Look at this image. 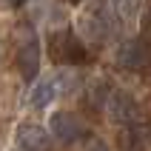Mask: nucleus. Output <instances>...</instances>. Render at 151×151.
I'll list each match as a JSON object with an SVG mask.
<instances>
[{"label": "nucleus", "instance_id": "f257e3e1", "mask_svg": "<svg viewBox=\"0 0 151 151\" xmlns=\"http://www.w3.org/2000/svg\"><path fill=\"white\" fill-rule=\"evenodd\" d=\"M46 49H49L51 63H57V66H83L86 60H88L86 43L80 40L71 29H57V32H51L49 40H46Z\"/></svg>", "mask_w": 151, "mask_h": 151}, {"label": "nucleus", "instance_id": "f03ea898", "mask_svg": "<svg viewBox=\"0 0 151 151\" xmlns=\"http://www.w3.org/2000/svg\"><path fill=\"white\" fill-rule=\"evenodd\" d=\"M117 66L126 71H145L151 66V43L145 37H131V40L120 43Z\"/></svg>", "mask_w": 151, "mask_h": 151}, {"label": "nucleus", "instance_id": "7ed1b4c3", "mask_svg": "<svg viewBox=\"0 0 151 151\" xmlns=\"http://www.w3.org/2000/svg\"><path fill=\"white\" fill-rule=\"evenodd\" d=\"M106 114H109V120L114 126H128V123H137L140 117H145L143 109H140V103L128 91H123V88H114L111 91L109 103H106Z\"/></svg>", "mask_w": 151, "mask_h": 151}, {"label": "nucleus", "instance_id": "20e7f679", "mask_svg": "<svg viewBox=\"0 0 151 151\" xmlns=\"http://www.w3.org/2000/svg\"><path fill=\"white\" fill-rule=\"evenodd\" d=\"M49 131L57 137L60 143H77L80 137L88 134V126H86V120L80 114H74V111H57L49 120Z\"/></svg>", "mask_w": 151, "mask_h": 151}, {"label": "nucleus", "instance_id": "39448f33", "mask_svg": "<svg viewBox=\"0 0 151 151\" xmlns=\"http://www.w3.org/2000/svg\"><path fill=\"white\" fill-rule=\"evenodd\" d=\"M117 145H120V151H148V145H151V120L140 117L137 123L120 126Z\"/></svg>", "mask_w": 151, "mask_h": 151}, {"label": "nucleus", "instance_id": "423d86ee", "mask_svg": "<svg viewBox=\"0 0 151 151\" xmlns=\"http://www.w3.org/2000/svg\"><path fill=\"white\" fill-rule=\"evenodd\" d=\"M14 66H17V74L23 77L26 83H32L34 77L40 74V40L37 37H29V40H23L17 46Z\"/></svg>", "mask_w": 151, "mask_h": 151}, {"label": "nucleus", "instance_id": "0eeeda50", "mask_svg": "<svg viewBox=\"0 0 151 151\" xmlns=\"http://www.w3.org/2000/svg\"><path fill=\"white\" fill-rule=\"evenodd\" d=\"M83 29H86V34H88L91 40L103 43L111 34V29H114V12H109L103 3H94L83 14Z\"/></svg>", "mask_w": 151, "mask_h": 151}, {"label": "nucleus", "instance_id": "6e6552de", "mask_svg": "<svg viewBox=\"0 0 151 151\" xmlns=\"http://www.w3.org/2000/svg\"><path fill=\"white\" fill-rule=\"evenodd\" d=\"M51 137L43 126H34V123H26V126L17 128L14 134V145L17 151H51Z\"/></svg>", "mask_w": 151, "mask_h": 151}, {"label": "nucleus", "instance_id": "1a4fd4ad", "mask_svg": "<svg viewBox=\"0 0 151 151\" xmlns=\"http://www.w3.org/2000/svg\"><path fill=\"white\" fill-rule=\"evenodd\" d=\"M57 97V80L54 77H49V80H40V83L32 88V94H29V103H32V109H46L51 100Z\"/></svg>", "mask_w": 151, "mask_h": 151}, {"label": "nucleus", "instance_id": "9d476101", "mask_svg": "<svg viewBox=\"0 0 151 151\" xmlns=\"http://www.w3.org/2000/svg\"><path fill=\"white\" fill-rule=\"evenodd\" d=\"M111 91H114V88H109V83H106V80H94V83H88L86 103H88L91 109H106V103H109Z\"/></svg>", "mask_w": 151, "mask_h": 151}, {"label": "nucleus", "instance_id": "9b49d317", "mask_svg": "<svg viewBox=\"0 0 151 151\" xmlns=\"http://www.w3.org/2000/svg\"><path fill=\"white\" fill-rule=\"evenodd\" d=\"M111 12L120 17V20H134L137 12H140V0H109Z\"/></svg>", "mask_w": 151, "mask_h": 151}, {"label": "nucleus", "instance_id": "f8f14e48", "mask_svg": "<svg viewBox=\"0 0 151 151\" xmlns=\"http://www.w3.org/2000/svg\"><path fill=\"white\" fill-rule=\"evenodd\" d=\"M140 37H145L151 43V0L145 3L143 14H140Z\"/></svg>", "mask_w": 151, "mask_h": 151}, {"label": "nucleus", "instance_id": "ddd939ff", "mask_svg": "<svg viewBox=\"0 0 151 151\" xmlns=\"http://www.w3.org/2000/svg\"><path fill=\"white\" fill-rule=\"evenodd\" d=\"M20 3H23V0H6V6H12V9H17Z\"/></svg>", "mask_w": 151, "mask_h": 151}, {"label": "nucleus", "instance_id": "4468645a", "mask_svg": "<svg viewBox=\"0 0 151 151\" xmlns=\"http://www.w3.org/2000/svg\"><path fill=\"white\" fill-rule=\"evenodd\" d=\"M68 3H80V0H68Z\"/></svg>", "mask_w": 151, "mask_h": 151}]
</instances>
